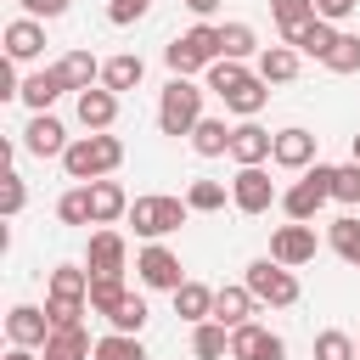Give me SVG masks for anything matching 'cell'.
<instances>
[{"instance_id": "ffe728a7", "label": "cell", "mask_w": 360, "mask_h": 360, "mask_svg": "<svg viewBox=\"0 0 360 360\" xmlns=\"http://www.w3.org/2000/svg\"><path fill=\"white\" fill-rule=\"evenodd\" d=\"M112 118H118V96H112V90H79V124H84L90 135L112 129Z\"/></svg>"}, {"instance_id": "ee69618b", "label": "cell", "mask_w": 360, "mask_h": 360, "mask_svg": "<svg viewBox=\"0 0 360 360\" xmlns=\"http://www.w3.org/2000/svg\"><path fill=\"white\" fill-rule=\"evenodd\" d=\"M152 11V0H107V22L112 28H129V22H141Z\"/></svg>"}, {"instance_id": "7dc6e473", "label": "cell", "mask_w": 360, "mask_h": 360, "mask_svg": "<svg viewBox=\"0 0 360 360\" xmlns=\"http://www.w3.org/2000/svg\"><path fill=\"white\" fill-rule=\"evenodd\" d=\"M186 11H191V17H202V22H208V17H214V11H219V0H186Z\"/></svg>"}, {"instance_id": "ba28073f", "label": "cell", "mask_w": 360, "mask_h": 360, "mask_svg": "<svg viewBox=\"0 0 360 360\" xmlns=\"http://www.w3.org/2000/svg\"><path fill=\"white\" fill-rule=\"evenodd\" d=\"M135 276H141V287H158V292H174L186 276H180V259L163 248V242H152V248H141L135 253Z\"/></svg>"}, {"instance_id": "4fadbf2b", "label": "cell", "mask_w": 360, "mask_h": 360, "mask_svg": "<svg viewBox=\"0 0 360 360\" xmlns=\"http://www.w3.org/2000/svg\"><path fill=\"white\" fill-rule=\"evenodd\" d=\"M270 152H276V135L259 129L253 118H242V124L231 129V158H236V169H259Z\"/></svg>"}, {"instance_id": "9c48e42d", "label": "cell", "mask_w": 360, "mask_h": 360, "mask_svg": "<svg viewBox=\"0 0 360 360\" xmlns=\"http://www.w3.org/2000/svg\"><path fill=\"white\" fill-rule=\"evenodd\" d=\"M270 259L287 264V270L309 264L315 259V225H276L270 231Z\"/></svg>"}, {"instance_id": "8fae6325", "label": "cell", "mask_w": 360, "mask_h": 360, "mask_svg": "<svg viewBox=\"0 0 360 360\" xmlns=\"http://www.w3.org/2000/svg\"><path fill=\"white\" fill-rule=\"evenodd\" d=\"M6 332H11V349H45L51 343V315L39 304H17L6 315Z\"/></svg>"}, {"instance_id": "d6986e66", "label": "cell", "mask_w": 360, "mask_h": 360, "mask_svg": "<svg viewBox=\"0 0 360 360\" xmlns=\"http://www.w3.org/2000/svg\"><path fill=\"white\" fill-rule=\"evenodd\" d=\"M281 45H292V51H298V56H315V62H326V56H332V45H338V28H332V22H321V17H315V22H304V28H298V34H287V39H281Z\"/></svg>"}, {"instance_id": "484cf974", "label": "cell", "mask_w": 360, "mask_h": 360, "mask_svg": "<svg viewBox=\"0 0 360 360\" xmlns=\"http://www.w3.org/2000/svg\"><path fill=\"white\" fill-rule=\"evenodd\" d=\"M56 73L68 79V90L79 96V90H96V79H101V62L90 56V51H68L62 62H56Z\"/></svg>"}, {"instance_id": "8992f818", "label": "cell", "mask_w": 360, "mask_h": 360, "mask_svg": "<svg viewBox=\"0 0 360 360\" xmlns=\"http://www.w3.org/2000/svg\"><path fill=\"white\" fill-rule=\"evenodd\" d=\"M242 287H248L259 304H270V309L298 304V276H292L287 264H276V259H253V264H248V276H242Z\"/></svg>"}, {"instance_id": "e0dca14e", "label": "cell", "mask_w": 360, "mask_h": 360, "mask_svg": "<svg viewBox=\"0 0 360 360\" xmlns=\"http://www.w3.org/2000/svg\"><path fill=\"white\" fill-rule=\"evenodd\" d=\"M90 219H96V225L129 219V197H124L118 180H90Z\"/></svg>"}, {"instance_id": "9a60e30c", "label": "cell", "mask_w": 360, "mask_h": 360, "mask_svg": "<svg viewBox=\"0 0 360 360\" xmlns=\"http://www.w3.org/2000/svg\"><path fill=\"white\" fill-rule=\"evenodd\" d=\"M270 163H281V169H309V163H315V135H309L304 124L276 129V152H270Z\"/></svg>"}, {"instance_id": "5b68a950", "label": "cell", "mask_w": 360, "mask_h": 360, "mask_svg": "<svg viewBox=\"0 0 360 360\" xmlns=\"http://www.w3.org/2000/svg\"><path fill=\"white\" fill-rule=\"evenodd\" d=\"M186 202L180 197H163V191H152V197H135L129 202V225H135V236H146V242H158V236H169V231H180L186 225Z\"/></svg>"}, {"instance_id": "6da1fadb", "label": "cell", "mask_w": 360, "mask_h": 360, "mask_svg": "<svg viewBox=\"0 0 360 360\" xmlns=\"http://www.w3.org/2000/svg\"><path fill=\"white\" fill-rule=\"evenodd\" d=\"M118 163H124V141L107 135V129H101V135H79V141L62 152L68 180H84V186H90V180H107Z\"/></svg>"}, {"instance_id": "52a82bcc", "label": "cell", "mask_w": 360, "mask_h": 360, "mask_svg": "<svg viewBox=\"0 0 360 360\" xmlns=\"http://www.w3.org/2000/svg\"><path fill=\"white\" fill-rule=\"evenodd\" d=\"M231 202H236L242 214H270V208L281 202V191H276V180L264 174V163H259V169H236V180H231Z\"/></svg>"}, {"instance_id": "603a6c76", "label": "cell", "mask_w": 360, "mask_h": 360, "mask_svg": "<svg viewBox=\"0 0 360 360\" xmlns=\"http://www.w3.org/2000/svg\"><path fill=\"white\" fill-rule=\"evenodd\" d=\"M45 298H68V304H90V270L84 264H56Z\"/></svg>"}, {"instance_id": "4dcf8cb0", "label": "cell", "mask_w": 360, "mask_h": 360, "mask_svg": "<svg viewBox=\"0 0 360 360\" xmlns=\"http://www.w3.org/2000/svg\"><path fill=\"white\" fill-rule=\"evenodd\" d=\"M124 298H129L124 276H90V315H112Z\"/></svg>"}, {"instance_id": "f546056e", "label": "cell", "mask_w": 360, "mask_h": 360, "mask_svg": "<svg viewBox=\"0 0 360 360\" xmlns=\"http://www.w3.org/2000/svg\"><path fill=\"white\" fill-rule=\"evenodd\" d=\"M191 354H197V360H225V354H231V326L202 321V326L191 332Z\"/></svg>"}, {"instance_id": "f35d334b", "label": "cell", "mask_w": 360, "mask_h": 360, "mask_svg": "<svg viewBox=\"0 0 360 360\" xmlns=\"http://www.w3.org/2000/svg\"><path fill=\"white\" fill-rule=\"evenodd\" d=\"M326 68H332V73H360V34H338Z\"/></svg>"}, {"instance_id": "74e56055", "label": "cell", "mask_w": 360, "mask_h": 360, "mask_svg": "<svg viewBox=\"0 0 360 360\" xmlns=\"http://www.w3.org/2000/svg\"><path fill=\"white\" fill-rule=\"evenodd\" d=\"M90 360H146V349H141V338L107 332V338H96V354Z\"/></svg>"}, {"instance_id": "ac0fdd59", "label": "cell", "mask_w": 360, "mask_h": 360, "mask_svg": "<svg viewBox=\"0 0 360 360\" xmlns=\"http://www.w3.org/2000/svg\"><path fill=\"white\" fill-rule=\"evenodd\" d=\"M253 304H259V298H253L248 287H214V321L231 326V332L253 321Z\"/></svg>"}, {"instance_id": "44dd1931", "label": "cell", "mask_w": 360, "mask_h": 360, "mask_svg": "<svg viewBox=\"0 0 360 360\" xmlns=\"http://www.w3.org/2000/svg\"><path fill=\"white\" fill-rule=\"evenodd\" d=\"M174 315L191 321V326L214 321V287H202V281H180V287H174Z\"/></svg>"}, {"instance_id": "7a4b0ae2", "label": "cell", "mask_w": 360, "mask_h": 360, "mask_svg": "<svg viewBox=\"0 0 360 360\" xmlns=\"http://www.w3.org/2000/svg\"><path fill=\"white\" fill-rule=\"evenodd\" d=\"M219 56H225V51H219V28H214V22H197V28H186V34H174V39L163 45V62L174 68V79L208 73Z\"/></svg>"}, {"instance_id": "5bb4252c", "label": "cell", "mask_w": 360, "mask_h": 360, "mask_svg": "<svg viewBox=\"0 0 360 360\" xmlns=\"http://www.w3.org/2000/svg\"><path fill=\"white\" fill-rule=\"evenodd\" d=\"M22 146H28L34 158H62L73 141H68L62 118H51V112H34V118H28V129H22Z\"/></svg>"}, {"instance_id": "1f68e13d", "label": "cell", "mask_w": 360, "mask_h": 360, "mask_svg": "<svg viewBox=\"0 0 360 360\" xmlns=\"http://www.w3.org/2000/svg\"><path fill=\"white\" fill-rule=\"evenodd\" d=\"M270 17H276V28H281V39H287V34H298L304 22H315V0H270Z\"/></svg>"}, {"instance_id": "836d02e7", "label": "cell", "mask_w": 360, "mask_h": 360, "mask_svg": "<svg viewBox=\"0 0 360 360\" xmlns=\"http://www.w3.org/2000/svg\"><path fill=\"white\" fill-rule=\"evenodd\" d=\"M225 197H231V191H225L219 180H191V186H186V208H191V214H219Z\"/></svg>"}, {"instance_id": "7c38bea8", "label": "cell", "mask_w": 360, "mask_h": 360, "mask_svg": "<svg viewBox=\"0 0 360 360\" xmlns=\"http://www.w3.org/2000/svg\"><path fill=\"white\" fill-rule=\"evenodd\" d=\"M231 360H287V343L276 332H264L259 321H248L231 332Z\"/></svg>"}, {"instance_id": "b9f144b4", "label": "cell", "mask_w": 360, "mask_h": 360, "mask_svg": "<svg viewBox=\"0 0 360 360\" xmlns=\"http://www.w3.org/2000/svg\"><path fill=\"white\" fill-rule=\"evenodd\" d=\"M332 202H343V208L360 202V163H343V169L332 174Z\"/></svg>"}, {"instance_id": "7402d4cb", "label": "cell", "mask_w": 360, "mask_h": 360, "mask_svg": "<svg viewBox=\"0 0 360 360\" xmlns=\"http://www.w3.org/2000/svg\"><path fill=\"white\" fill-rule=\"evenodd\" d=\"M253 73H259L264 84H292V79H298V51H292V45H264Z\"/></svg>"}, {"instance_id": "cb8c5ba5", "label": "cell", "mask_w": 360, "mask_h": 360, "mask_svg": "<svg viewBox=\"0 0 360 360\" xmlns=\"http://www.w3.org/2000/svg\"><path fill=\"white\" fill-rule=\"evenodd\" d=\"M90 354H96V343H90L84 326H62V332H51V343L39 349V360H90Z\"/></svg>"}, {"instance_id": "3957f363", "label": "cell", "mask_w": 360, "mask_h": 360, "mask_svg": "<svg viewBox=\"0 0 360 360\" xmlns=\"http://www.w3.org/2000/svg\"><path fill=\"white\" fill-rule=\"evenodd\" d=\"M202 124V90L191 79H169L158 96V129L163 135H191Z\"/></svg>"}, {"instance_id": "8d00e7d4", "label": "cell", "mask_w": 360, "mask_h": 360, "mask_svg": "<svg viewBox=\"0 0 360 360\" xmlns=\"http://www.w3.org/2000/svg\"><path fill=\"white\" fill-rule=\"evenodd\" d=\"M56 219H62V225H96V219H90V186L62 191V197H56Z\"/></svg>"}, {"instance_id": "30bf717a", "label": "cell", "mask_w": 360, "mask_h": 360, "mask_svg": "<svg viewBox=\"0 0 360 360\" xmlns=\"http://www.w3.org/2000/svg\"><path fill=\"white\" fill-rule=\"evenodd\" d=\"M124 264H129L124 236H118L112 225H101V231L90 236V248H84V270H90V276H124Z\"/></svg>"}, {"instance_id": "f1b7e54d", "label": "cell", "mask_w": 360, "mask_h": 360, "mask_svg": "<svg viewBox=\"0 0 360 360\" xmlns=\"http://www.w3.org/2000/svg\"><path fill=\"white\" fill-rule=\"evenodd\" d=\"M191 152H197V158H225V152H231V129H225V118H202V124L191 129Z\"/></svg>"}, {"instance_id": "f6af8a7d", "label": "cell", "mask_w": 360, "mask_h": 360, "mask_svg": "<svg viewBox=\"0 0 360 360\" xmlns=\"http://www.w3.org/2000/svg\"><path fill=\"white\" fill-rule=\"evenodd\" d=\"M22 6V17H34V22H45V17H62L68 11V0H17Z\"/></svg>"}, {"instance_id": "f907efd6", "label": "cell", "mask_w": 360, "mask_h": 360, "mask_svg": "<svg viewBox=\"0 0 360 360\" xmlns=\"http://www.w3.org/2000/svg\"><path fill=\"white\" fill-rule=\"evenodd\" d=\"M354 360H360V338H354Z\"/></svg>"}, {"instance_id": "e575fe53", "label": "cell", "mask_w": 360, "mask_h": 360, "mask_svg": "<svg viewBox=\"0 0 360 360\" xmlns=\"http://www.w3.org/2000/svg\"><path fill=\"white\" fill-rule=\"evenodd\" d=\"M107 326H112V332H124V338H141V326H146V298H141V292H129V298L107 315Z\"/></svg>"}, {"instance_id": "d4e9b609", "label": "cell", "mask_w": 360, "mask_h": 360, "mask_svg": "<svg viewBox=\"0 0 360 360\" xmlns=\"http://www.w3.org/2000/svg\"><path fill=\"white\" fill-rule=\"evenodd\" d=\"M62 90H68V79H62L56 68H45V73H28V79H22V96H17V101H28L34 112H51V101H56Z\"/></svg>"}, {"instance_id": "bcb514c9", "label": "cell", "mask_w": 360, "mask_h": 360, "mask_svg": "<svg viewBox=\"0 0 360 360\" xmlns=\"http://www.w3.org/2000/svg\"><path fill=\"white\" fill-rule=\"evenodd\" d=\"M354 6H360V0H315V17H321V22H343Z\"/></svg>"}, {"instance_id": "4316f807", "label": "cell", "mask_w": 360, "mask_h": 360, "mask_svg": "<svg viewBox=\"0 0 360 360\" xmlns=\"http://www.w3.org/2000/svg\"><path fill=\"white\" fill-rule=\"evenodd\" d=\"M141 79H146V62L129 56V51L112 56V62H101V90H112V96H118V90H135Z\"/></svg>"}, {"instance_id": "681fc988", "label": "cell", "mask_w": 360, "mask_h": 360, "mask_svg": "<svg viewBox=\"0 0 360 360\" xmlns=\"http://www.w3.org/2000/svg\"><path fill=\"white\" fill-rule=\"evenodd\" d=\"M354 163H360V135H354Z\"/></svg>"}, {"instance_id": "ab89813d", "label": "cell", "mask_w": 360, "mask_h": 360, "mask_svg": "<svg viewBox=\"0 0 360 360\" xmlns=\"http://www.w3.org/2000/svg\"><path fill=\"white\" fill-rule=\"evenodd\" d=\"M315 360H354V338L338 332V326H326V332L315 338Z\"/></svg>"}, {"instance_id": "d6a6232c", "label": "cell", "mask_w": 360, "mask_h": 360, "mask_svg": "<svg viewBox=\"0 0 360 360\" xmlns=\"http://www.w3.org/2000/svg\"><path fill=\"white\" fill-rule=\"evenodd\" d=\"M219 51H225V62H242V56L259 51V39H253L248 22H219Z\"/></svg>"}, {"instance_id": "2e32d148", "label": "cell", "mask_w": 360, "mask_h": 360, "mask_svg": "<svg viewBox=\"0 0 360 360\" xmlns=\"http://www.w3.org/2000/svg\"><path fill=\"white\" fill-rule=\"evenodd\" d=\"M39 51H45V22H34V17L6 22V62H34Z\"/></svg>"}, {"instance_id": "c3c4849f", "label": "cell", "mask_w": 360, "mask_h": 360, "mask_svg": "<svg viewBox=\"0 0 360 360\" xmlns=\"http://www.w3.org/2000/svg\"><path fill=\"white\" fill-rule=\"evenodd\" d=\"M6 360H39V354H34V349H11Z\"/></svg>"}, {"instance_id": "83f0119b", "label": "cell", "mask_w": 360, "mask_h": 360, "mask_svg": "<svg viewBox=\"0 0 360 360\" xmlns=\"http://www.w3.org/2000/svg\"><path fill=\"white\" fill-rule=\"evenodd\" d=\"M219 101H225L231 112H242V118H259V107L270 101V84H264L259 73H248V79H242V84H236L231 96H219Z\"/></svg>"}, {"instance_id": "d590c367", "label": "cell", "mask_w": 360, "mask_h": 360, "mask_svg": "<svg viewBox=\"0 0 360 360\" xmlns=\"http://www.w3.org/2000/svg\"><path fill=\"white\" fill-rule=\"evenodd\" d=\"M332 253H338L343 264H360V219H354V214L332 219Z\"/></svg>"}, {"instance_id": "60d3db41", "label": "cell", "mask_w": 360, "mask_h": 360, "mask_svg": "<svg viewBox=\"0 0 360 360\" xmlns=\"http://www.w3.org/2000/svg\"><path fill=\"white\" fill-rule=\"evenodd\" d=\"M242 79H248V68H242V62H225V56H219V62L208 68V90H214V96H231Z\"/></svg>"}, {"instance_id": "7bdbcfd3", "label": "cell", "mask_w": 360, "mask_h": 360, "mask_svg": "<svg viewBox=\"0 0 360 360\" xmlns=\"http://www.w3.org/2000/svg\"><path fill=\"white\" fill-rule=\"evenodd\" d=\"M22 202H28L22 174H6V180H0V214H6V219H17V214H22Z\"/></svg>"}, {"instance_id": "277c9868", "label": "cell", "mask_w": 360, "mask_h": 360, "mask_svg": "<svg viewBox=\"0 0 360 360\" xmlns=\"http://www.w3.org/2000/svg\"><path fill=\"white\" fill-rule=\"evenodd\" d=\"M332 174H338L332 163H309V169H304V180L281 191V208H287V219H292V225H309V219L332 202Z\"/></svg>"}]
</instances>
